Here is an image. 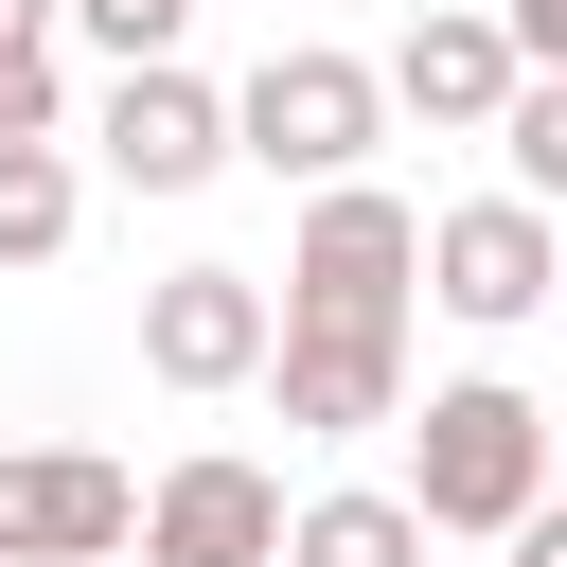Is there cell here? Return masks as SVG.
<instances>
[{"label":"cell","instance_id":"cell-1","mask_svg":"<svg viewBox=\"0 0 567 567\" xmlns=\"http://www.w3.org/2000/svg\"><path fill=\"white\" fill-rule=\"evenodd\" d=\"M408 425V514L425 532H514L532 496H549V408L532 390H496V372H461V390H425V408H390Z\"/></svg>","mask_w":567,"mask_h":567},{"label":"cell","instance_id":"cell-9","mask_svg":"<svg viewBox=\"0 0 567 567\" xmlns=\"http://www.w3.org/2000/svg\"><path fill=\"white\" fill-rule=\"evenodd\" d=\"M266 319H284V301H266L248 266H159V284H142V372H159V390H248V372H266Z\"/></svg>","mask_w":567,"mask_h":567},{"label":"cell","instance_id":"cell-18","mask_svg":"<svg viewBox=\"0 0 567 567\" xmlns=\"http://www.w3.org/2000/svg\"><path fill=\"white\" fill-rule=\"evenodd\" d=\"M18 35H53V0H0V53H18Z\"/></svg>","mask_w":567,"mask_h":567},{"label":"cell","instance_id":"cell-8","mask_svg":"<svg viewBox=\"0 0 567 567\" xmlns=\"http://www.w3.org/2000/svg\"><path fill=\"white\" fill-rule=\"evenodd\" d=\"M89 142H106V177H124V195H195V177L230 159V89H195L177 53H124V89H106V124H89Z\"/></svg>","mask_w":567,"mask_h":567},{"label":"cell","instance_id":"cell-2","mask_svg":"<svg viewBox=\"0 0 567 567\" xmlns=\"http://www.w3.org/2000/svg\"><path fill=\"white\" fill-rule=\"evenodd\" d=\"M372 124H390V71L372 53H319V35H284L248 89H230V159H266V177H354L372 159Z\"/></svg>","mask_w":567,"mask_h":567},{"label":"cell","instance_id":"cell-3","mask_svg":"<svg viewBox=\"0 0 567 567\" xmlns=\"http://www.w3.org/2000/svg\"><path fill=\"white\" fill-rule=\"evenodd\" d=\"M408 284H425V213L372 177H319V213L284 248V319H390L408 337Z\"/></svg>","mask_w":567,"mask_h":567},{"label":"cell","instance_id":"cell-5","mask_svg":"<svg viewBox=\"0 0 567 567\" xmlns=\"http://www.w3.org/2000/svg\"><path fill=\"white\" fill-rule=\"evenodd\" d=\"M142 532V478L89 443H0V567H106Z\"/></svg>","mask_w":567,"mask_h":567},{"label":"cell","instance_id":"cell-13","mask_svg":"<svg viewBox=\"0 0 567 567\" xmlns=\"http://www.w3.org/2000/svg\"><path fill=\"white\" fill-rule=\"evenodd\" d=\"M478 142H514V195H549V213H567V71H514V106H496Z\"/></svg>","mask_w":567,"mask_h":567},{"label":"cell","instance_id":"cell-4","mask_svg":"<svg viewBox=\"0 0 567 567\" xmlns=\"http://www.w3.org/2000/svg\"><path fill=\"white\" fill-rule=\"evenodd\" d=\"M142 567H284V478L248 461V443H195V461H159L142 478V532H124Z\"/></svg>","mask_w":567,"mask_h":567},{"label":"cell","instance_id":"cell-17","mask_svg":"<svg viewBox=\"0 0 567 567\" xmlns=\"http://www.w3.org/2000/svg\"><path fill=\"white\" fill-rule=\"evenodd\" d=\"M496 549H514V567H567V514H549V496H532V514H514V532H496Z\"/></svg>","mask_w":567,"mask_h":567},{"label":"cell","instance_id":"cell-16","mask_svg":"<svg viewBox=\"0 0 567 567\" xmlns=\"http://www.w3.org/2000/svg\"><path fill=\"white\" fill-rule=\"evenodd\" d=\"M496 18H514V53H532V71H567V0H496Z\"/></svg>","mask_w":567,"mask_h":567},{"label":"cell","instance_id":"cell-12","mask_svg":"<svg viewBox=\"0 0 567 567\" xmlns=\"http://www.w3.org/2000/svg\"><path fill=\"white\" fill-rule=\"evenodd\" d=\"M71 213H89V195H71V159H53V142H0V266H53V248H71Z\"/></svg>","mask_w":567,"mask_h":567},{"label":"cell","instance_id":"cell-14","mask_svg":"<svg viewBox=\"0 0 567 567\" xmlns=\"http://www.w3.org/2000/svg\"><path fill=\"white\" fill-rule=\"evenodd\" d=\"M53 106H71V89H53V35H18V53H0V142H53Z\"/></svg>","mask_w":567,"mask_h":567},{"label":"cell","instance_id":"cell-15","mask_svg":"<svg viewBox=\"0 0 567 567\" xmlns=\"http://www.w3.org/2000/svg\"><path fill=\"white\" fill-rule=\"evenodd\" d=\"M53 18H89L106 53H177V35H195V0H53Z\"/></svg>","mask_w":567,"mask_h":567},{"label":"cell","instance_id":"cell-6","mask_svg":"<svg viewBox=\"0 0 567 567\" xmlns=\"http://www.w3.org/2000/svg\"><path fill=\"white\" fill-rule=\"evenodd\" d=\"M549 284H567V248H549V195H478V213H425V301H443V319L514 337Z\"/></svg>","mask_w":567,"mask_h":567},{"label":"cell","instance_id":"cell-10","mask_svg":"<svg viewBox=\"0 0 567 567\" xmlns=\"http://www.w3.org/2000/svg\"><path fill=\"white\" fill-rule=\"evenodd\" d=\"M514 71H532V53H514V18H478V0H425V18L390 35V106H408V124H461V142L514 106Z\"/></svg>","mask_w":567,"mask_h":567},{"label":"cell","instance_id":"cell-19","mask_svg":"<svg viewBox=\"0 0 567 567\" xmlns=\"http://www.w3.org/2000/svg\"><path fill=\"white\" fill-rule=\"evenodd\" d=\"M549 443H567V408H549Z\"/></svg>","mask_w":567,"mask_h":567},{"label":"cell","instance_id":"cell-11","mask_svg":"<svg viewBox=\"0 0 567 567\" xmlns=\"http://www.w3.org/2000/svg\"><path fill=\"white\" fill-rule=\"evenodd\" d=\"M284 567H425V514L408 496H301L284 514Z\"/></svg>","mask_w":567,"mask_h":567},{"label":"cell","instance_id":"cell-7","mask_svg":"<svg viewBox=\"0 0 567 567\" xmlns=\"http://www.w3.org/2000/svg\"><path fill=\"white\" fill-rule=\"evenodd\" d=\"M248 390H284L301 443H354V425L408 408V337H390V319H266V372H248Z\"/></svg>","mask_w":567,"mask_h":567}]
</instances>
